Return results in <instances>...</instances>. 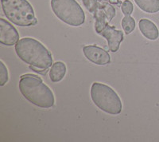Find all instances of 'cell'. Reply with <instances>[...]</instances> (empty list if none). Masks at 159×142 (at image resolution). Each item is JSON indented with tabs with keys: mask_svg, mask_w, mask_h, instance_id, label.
<instances>
[{
	"mask_svg": "<svg viewBox=\"0 0 159 142\" xmlns=\"http://www.w3.org/2000/svg\"><path fill=\"white\" fill-rule=\"evenodd\" d=\"M15 52L22 62L37 73H45L53 64L49 50L35 38L25 37L19 39L15 44Z\"/></svg>",
	"mask_w": 159,
	"mask_h": 142,
	"instance_id": "1",
	"label": "cell"
},
{
	"mask_svg": "<svg viewBox=\"0 0 159 142\" xmlns=\"http://www.w3.org/2000/svg\"><path fill=\"white\" fill-rule=\"evenodd\" d=\"M18 87L22 96L33 105L42 109H49L54 106L53 92L37 75L27 73L21 76Z\"/></svg>",
	"mask_w": 159,
	"mask_h": 142,
	"instance_id": "2",
	"label": "cell"
},
{
	"mask_svg": "<svg viewBox=\"0 0 159 142\" xmlns=\"http://www.w3.org/2000/svg\"><path fill=\"white\" fill-rule=\"evenodd\" d=\"M4 15L18 26H30L38 23L34 10L27 0H1Z\"/></svg>",
	"mask_w": 159,
	"mask_h": 142,
	"instance_id": "3",
	"label": "cell"
},
{
	"mask_svg": "<svg viewBox=\"0 0 159 142\" xmlns=\"http://www.w3.org/2000/svg\"><path fill=\"white\" fill-rule=\"evenodd\" d=\"M91 98L92 102L104 113L118 115L122 112V101L114 89L100 82H93L91 87Z\"/></svg>",
	"mask_w": 159,
	"mask_h": 142,
	"instance_id": "4",
	"label": "cell"
},
{
	"mask_svg": "<svg viewBox=\"0 0 159 142\" xmlns=\"http://www.w3.org/2000/svg\"><path fill=\"white\" fill-rule=\"evenodd\" d=\"M52 11L60 20L71 26H80L85 22V14L76 0H51Z\"/></svg>",
	"mask_w": 159,
	"mask_h": 142,
	"instance_id": "5",
	"label": "cell"
},
{
	"mask_svg": "<svg viewBox=\"0 0 159 142\" xmlns=\"http://www.w3.org/2000/svg\"><path fill=\"white\" fill-rule=\"evenodd\" d=\"M95 30L98 33L107 23H109L116 15L115 7L107 0H98L94 12Z\"/></svg>",
	"mask_w": 159,
	"mask_h": 142,
	"instance_id": "6",
	"label": "cell"
},
{
	"mask_svg": "<svg viewBox=\"0 0 159 142\" xmlns=\"http://www.w3.org/2000/svg\"><path fill=\"white\" fill-rule=\"evenodd\" d=\"M98 35H101L102 37L107 40V46L109 50L116 53L119 49L120 43L123 41V33L121 31L116 29L115 26L109 25L107 23L98 32Z\"/></svg>",
	"mask_w": 159,
	"mask_h": 142,
	"instance_id": "7",
	"label": "cell"
},
{
	"mask_svg": "<svg viewBox=\"0 0 159 142\" xmlns=\"http://www.w3.org/2000/svg\"><path fill=\"white\" fill-rule=\"evenodd\" d=\"M83 53L88 60L98 66H105L111 62L108 52L96 45L84 46Z\"/></svg>",
	"mask_w": 159,
	"mask_h": 142,
	"instance_id": "8",
	"label": "cell"
},
{
	"mask_svg": "<svg viewBox=\"0 0 159 142\" xmlns=\"http://www.w3.org/2000/svg\"><path fill=\"white\" fill-rule=\"evenodd\" d=\"M19 41L16 28L4 18H0V42L5 46H14Z\"/></svg>",
	"mask_w": 159,
	"mask_h": 142,
	"instance_id": "9",
	"label": "cell"
},
{
	"mask_svg": "<svg viewBox=\"0 0 159 142\" xmlns=\"http://www.w3.org/2000/svg\"><path fill=\"white\" fill-rule=\"evenodd\" d=\"M139 27L142 35L150 41L157 40L159 37V31L156 24L147 18L139 20Z\"/></svg>",
	"mask_w": 159,
	"mask_h": 142,
	"instance_id": "10",
	"label": "cell"
},
{
	"mask_svg": "<svg viewBox=\"0 0 159 142\" xmlns=\"http://www.w3.org/2000/svg\"><path fill=\"white\" fill-rule=\"evenodd\" d=\"M67 67L64 62H56L52 64L49 70V78L52 82H59L65 78Z\"/></svg>",
	"mask_w": 159,
	"mask_h": 142,
	"instance_id": "11",
	"label": "cell"
},
{
	"mask_svg": "<svg viewBox=\"0 0 159 142\" xmlns=\"http://www.w3.org/2000/svg\"><path fill=\"white\" fill-rule=\"evenodd\" d=\"M142 11L149 14H155L159 11V0H134Z\"/></svg>",
	"mask_w": 159,
	"mask_h": 142,
	"instance_id": "12",
	"label": "cell"
},
{
	"mask_svg": "<svg viewBox=\"0 0 159 142\" xmlns=\"http://www.w3.org/2000/svg\"><path fill=\"white\" fill-rule=\"evenodd\" d=\"M121 25L125 33L127 35H130L135 29L136 22L134 18H132L130 15H124L122 19Z\"/></svg>",
	"mask_w": 159,
	"mask_h": 142,
	"instance_id": "13",
	"label": "cell"
},
{
	"mask_svg": "<svg viewBox=\"0 0 159 142\" xmlns=\"http://www.w3.org/2000/svg\"><path fill=\"white\" fill-rule=\"evenodd\" d=\"M9 81L8 69L2 61L0 62V86H3Z\"/></svg>",
	"mask_w": 159,
	"mask_h": 142,
	"instance_id": "14",
	"label": "cell"
},
{
	"mask_svg": "<svg viewBox=\"0 0 159 142\" xmlns=\"http://www.w3.org/2000/svg\"><path fill=\"white\" fill-rule=\"evenodd\" d=\"M121 10L124 15H130L134 11V6L130 0H124L121 4Z\"/></svg>",
	"mask_w": 159,
	"mask_h": 142,
	"instance_id": "15",
	"label": "cell"
},
{
	"mask_svg": "<svg viewBox=\"0 0 159 142\" xmlns=\"http://www.w3.org/2000/svg\"><path fill=\"white\" fill-rule=\"evenodd\" d=\"M86 9L92 14H94L97 6L98 0H82Z\"/></svg>",
	"mask_w": 159,
	"mask_h": 142,
	"instance_id": "16",
	"label": "cell"
},
{
	"mask_svg": "<svg viewBox=\"0 0 159 142\" xmlns=\"http://www.w3.org/2000/svg\"><path fill=\"white\" fill-rule=\"evenodd\" d=\"M108 1L111 4H116V5H117V4L120 3V2H122L123 0H108Z\"/></svg>",
	"mask_w": 159,
	"mask_h": 142,
	"instance_id": "17",
	"label": "cell"
}]
</instances>
